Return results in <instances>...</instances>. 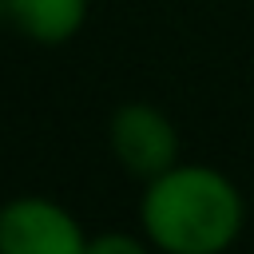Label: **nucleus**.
<instances>
[{
  "label": "nucleus",
  "instance_id": "20e7f679",
  "mask_svg": "<svg viewBox=\"0 0 254 254\" xmlns=\"http://www.w3.org/2000/svg\"><path fill=\"white\" fill-rule=\"evenodd\" d=\"M87 8L91 0H0V12L8 16V24L32 40V44H67L79 36V28L87 24Z\"/></svg>",
  "mask_w": 254,
  "mask_h": 254
},
{
  "label": "nucleus",
  "instance_id": "7ed1b4c3",
  "mask_svg": "<svg viewBox=\"0 0 254 254\" xmlns=\"http://www.w3.org/2000/svg\"><path fill=\"white\" fill-rule=\"evenodd\" d=\"M79 218L44 194H16L0 206V254H83Z\"/></svg>",
  "mask_w": 254,
  "mask_h": 254
},
{
  "label": "nucleus",
  "instance_id": "f03ea898",
  "mask_svg": "<svg viewBox=\"0 0 254 254\" xmlns=\"http://www.w3.org/2000/svg\"><path fill=\"white\" fill-rule=\"evenodd\" d=\"M107 147L127 175L147 183L179 163V127L163 107L127 99L107 119Z\"/></svg>",
  "mask_w": 254,
  "mask_h": 254
},
{
  "label": "nucleus",
  "instance_id": "39448f33",
  "mask_svg": "<svg viewBox=\"0 0 254 254\" xmlns=\"http://www.w3.org/2000/svg\"><path fill=\"white\" fill-rule=\"evenodd\" d=\"M155 246L147 242V234H131V230H99L87 238L83 254H151Z\"/></svg>",
  "mask_w": 254,
  "mask_h": 254
},
{
  "label": "nucleus",
  "instance_id": "f257e3e1",
  "mask_svg": "<svg viewBox=\"0 0 254 254\" xmlns=\"http://www.w3.org/2000/svg\"><path fill=\"white\" fill-rule=\"evenodd\" d=\"M139 226L159 254H226L246 226V202L218 167L175 163L147 179Z\"/></svg>",
  "mask_w": 254,
  "mask_h": 254
}]
</instances>
